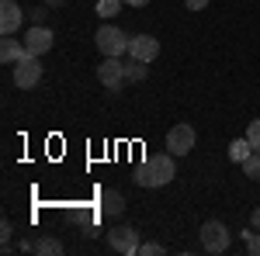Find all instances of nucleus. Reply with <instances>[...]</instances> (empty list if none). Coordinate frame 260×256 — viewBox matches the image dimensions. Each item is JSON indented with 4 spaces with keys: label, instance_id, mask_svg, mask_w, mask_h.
I'll return each instance as SVG.
<instances>
[{
    "label": "nucleus",
    "instance_id": "20",
    "mask_svg": "<svg viewBox=\"0 0 260 256\" xmlns=\"http://www.w3.org/2000/svg\"><path fill=\"white\" fill-rule=\"evenodd\" d=\"M11 236H14V225H11V222H0V242H4L0 249H4V253H7V246H11Z\"/></svg>",
    "mask_w": 260,
    "mask_h": 256
},
{
    "label": "nucleus",
    "instance_id": "14",
    "mask_svg": "<svg viewBox=\"0 0 260 256\" xmlns=\"http://www.w3.org/2000/svg\"><path fill=\"white\" fill-rule=\"evenodd\" d=\"M35 253H39V256H59L62 253V242L56 236H39V239H35Z\"/></svg>",
    "mask_w": 260,
    "mask_h": 256
},
{
    "label": "nucleus",
    "instance_id": "23",
    "mask_svg": "<svg viewBox=\"0 0 260 256\" xmlns=\"http://www.w3.org/2000/svg\"><path fill=\"white\" fill-rule=\"evenodd\" d=\"M187 4V11H205L208 7V0H184Z\"/></svg>",
    "mask_w": 260,
    "mask_h": 256
},
{
    "label": "nucleus",
    "instance_id": "22",
    "mask_svg": "<svg viewBox=\"0 0 260 256\" xmlns=\"http://www.w3.org/2000/svg\"><path fill=\"white\" fill-rule=\"evenodd\" d=\"M45 14H49V7H31V11H28L31 24H45Z\"/></svg>",
    "mask_w": 260,
    "mask_h": 256
},
{
    "label": "nucleus",
    "instance_id": "17",
    "mask_svg": "<svg viewBox=\"0 0 260 256\" xmlns=\"http://www.w3.org/2000/svg\"><path fill=\"white\" fill-rule=\"evenodd\" d=\"M243 173H246L250 180H260V153H257V149H253V153H250V159L243 163Z\"/></svg>",
    "mask_w": 260,
    "mask_h": 256
},
{
    "label": "nucleus",
    "instance_id": "10",
    "mask_svg": "<svg viewBox=\"0 0 260 256\" xmlns=\"http://www.w3.org/2000/svg\"><path fill=\"white\" fill-rule=\"evenodd\" d=\"M24 14H28V11H21V4L4 0V4H0V35H14L21 28V21H24Z\"/></svg>",
    "mask_w": 260,
    "mask_h": 256
},
{
    "label": "nucleus",
    "instance_id": "11",
    "mask_svg": "<svg viewBox=\"0 0 260 256\" xmlns=\"http://www.w3.org/2000/svg\"><path fill=\"white\" fill-rule=\"evenodd\" d=\"M24 56H28L24 42L11 39V35H4V42H0V62H4V66H14V62H21Z\"/></svg>",
    "mask_w": 260,
    "mask_h": 256
},
{
    "label": "nucleus",
    "instance_id": "8",
    "mask_svg": "<svg viewBox=\"0 0 260 256\" xmlns=\"http://www.w3.org/2000/svg\"><path fill=\"white\" fill-rule=\"evenodd\" d=\"M128 56L139 62H153L160 56V39H153V35H132L128 39Z\"/></svg>",
    "mask_w": 260,
    "mask_h": 256
},
{
    "label": "nucleus",
    "instance_id": "2",
    "mask_svg": "<svg viewBox=\"0 0 260 256\" xmlns=\"http://www.w3.org/2000/svg\"><path fill=\"white\" fill-rule=\"evenodd\" d=\"M94 42H98L101 56H121V52H128V35L121 31L118 24H101Z\"/></svg>",
    "mask_w": 260,
    "mask_h": 256
},
{
    "label": "nucleus",
    "instance_id": "16",
    "mask_svg": "<svg viewBox=\"0 0 260 256\" xmlns=\"http://www.w3.org/2000/svg\"><path fill=\"white\" fill-rule=\"evenodd\" d=\"M125 77L132 80V83H139V80H146V77H149V62H139V59L125 62Z\"/></svg>",
    "mask_w": 260,
    "mask_h": 256
},
{
    "label": "nucleus",
    "instance_id": "21",
    "mask_svg": "<svg viewBox=\"0 0 260 256\" xmlns=\"http://www.w3.org/2000/svg\"><path fill=\"white\" fill-rule=\"evenodd\" d=\"M156 253H167L163 242H142L139 246V256H156Z\"/></svg>",
    "mask_w": 260,
    "mask_h": 256
},
{
    "label": "nucleus",
    "instance_id": "7",
    "mask_svg": "<svg viewBox=\"0 0 260 256\" xmlns=\"http://www.w3.org/2000/svg\"><path fill=\"white\" fill-rule=\"evenodd\" d=\"M39 80H42V62L39 56H24L21 62H14V83H18L21 90H31V87H39Z\"/></svg>",
    "mask_w": 260,
    "mask_h": 256
},
{
    "label": "nucleus",
    "instance_id": "24",
    "mask_svg": "<svg viewBox=\"0 0 260 256\" xmlns=\"http://www.w3.org/2000/svg\"><path fill=\"white\" fill-rule=\"evenodd\" d=\"M250 225H253V229H260V208H253V215H250Z\"/></svg>",
    "mask_w": 260,
    "mask_h": 256
},
{
    "label": "nucleus",
    "instance_id": "5",
    "mask_svg": "<svg viewBox=\"0 0 260 256\" xmlns=\"http://www.w3.org/2000/svg\"><path fill=\"white\" fill-rule=\"evenodd\" d=\"M201 249L205 253H225L229 249V229L222 222H205L201 225Z\"/></svg>",
    "mask_w": 260,
    "mask_h": 256
},
{
    "label": "nucleus",
    "instance_id": "3",
    "mask_svg": "<svg viewBox=\"0 0 260 256\" xmlns=\"http://www.w3.org/2000/svg\"><path fill=\"white\" fill-rule=\"evenodd\" d=\"M108 246L121 256H139V232L132 229V225H115V229H108Z\"/></svg>",
    "mask_w": 260,
    "mask_h": 256
},
{
    "label": "nucleus",
    "instance_id": "25",
    "mask_svg": "<svg viewBox=\"0 0 260 256\" xmlns=\"http://www.w3.org/2000/svg\"><path fill=\"white\" fill-rule=\"evenodd\" d=\"M149 0H125V7H146Z\"/></svg>",
    "mask_w": 260,
    "mask_h": 256
},
{
    "label": "nucleus",
    "instance_id": "6",
    "mask_svg": "<svg viewBox=\"0 0 260 256\" xmlns=\"http://www.w3.org/2000/svg\"><path fill=\"white\" fill-rule=\"evenodd\" d=\"M194 142H198V135H194V128H191L187 121H180V125H174V128L167 132V149H170L174 156H187V153L194 149Z\"/></svg>",
    "mask_w": 260,
    "mask_h": 256
},
{
    "label": "nucleus",
    "instance_id": "12",
    "mask_svg": "<svg viewBox=\"0 0 260 256\" xmlns=\"http://www.w3.org/2000/svg\"><path fill=\"white\" fill-rule=\"evenodd\" d=\"M101 211L108 218H118L121 211H125V197H121L118 191H104V194H101Z\"/></svg>",
    "mask_w": 260,
    "mask_h": 256
},
{
    "label": "nucleus",
    "instance_id": "15",
    "mask_svg": "<svg viewBox=\"0 0 260 256\" xmlns=\"http://www.w3.org/2000/svg\"><path fill=\"white\" fill-rule=\"evenodd\" d=\"M121 7H125V0H98V18L101 21H111L115 14H121Z\"/></svg>",
    "mask_w": 260,
    "mask_h": 256
},
{
    "label": "nucleus",
    "instance_id": "9",
    "mask_svg": "<svg viewBox=\"0 0 260 256\" xmlns=\"http://www.w3.org/2000/svg\"><path fill=\"white\" fill-rule=\"evenodd\" d=\"M24 49H28L31 56L49 52V49H52V31H49L45 24H31V28L24 31Z\"/></svg>",
    "mask_w": 260,
    "mask_h": 256
},
{
    "label": "nucleus",
    "instance_id": "19",
    "mask_svg": "<svg viewBox=\"0 0 260 256\" xmlns=\"http://www.w3.org/2000/svg\"><path fill=\"white\" fill-rule=\"evenodd\" d=\"M246 138H250V145L260 153V118L257 121H250V128H246Z\"/></svg>",
    "mask_w": 260,
    "mask_h": 256
},
{
    "label": "nucleus",
    "instance_id": "18",
    "mask_svg": "<svg viewBox=\"0 0 260 256\" xmlns=\"http://www.w3.org/2000/svg\"><path fill=\"white\" fill-rule=\"evenodd\" d=\"M243 242H246V253H250V256H260V229L243 232Z\"/></svg>",
    "mask_w": 260,
    "mask_h": 256
},
{
    "label": "nucleus",
    "instance_id": "26",
    "mask_svg": "<svg viewBox=\"0 0 260 256\" xmlns=\"http://www.w3.org/2000/svg\"><path fill=\"white\" fill-rule=\"evenodd\" d=\"M66 0H45V7H62Z\"/></svg>",
    "mask_w": 260,
    "mask_h": 256
},
{
    "label": "nucleus",
    "instance_id": "4",
    "mask_svg": "<svg viewBox=\"0 0 260 256\" xmlns=\"http://www.w3.org/2000/svg\"><path fill=\"white\" fill-rule=\"evenodd\" d=\"M98 80L108 87V90H111V94H118L121 83L128 80V77H125V62H121L118 56H104V59H101V66H98Z\"/></svg>",
    "mask_w": 260,
    "mask_h": 256
},
{
    "label": "nucleus",
    "instance_id": "1",
    "mask_svg": "<svg viewBox=\"0 0 260 256\" xmlns=\"http://www.w3.org/2000/svg\"><path fill=\"white\" fill-rule=\"evenodd\" d=\"M177 177V166H174V153H156V156H146L136 166L132 180L139 187H167L170 180Z\"/></svg>",
    "mask_w": 260,
    "mask_h": 256
},
{
    "label": "nucleus",
    "instance_id": "13",
    "mask_svg": "<svg viewBox=\"0 0 260 256\" xmlns=\"http://www.w3.org/2000/svg\"><path fill=\"white\" fill-rule=\"evenodd\" d=\"M250 153H253V145H250V138L243 135V138H233V142H229V159H233V163H246V159H250Z\"/></svg>",
    "mask_w": 260,
    "mask_h": 256
}]
</instances>
